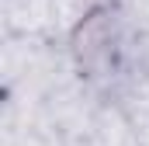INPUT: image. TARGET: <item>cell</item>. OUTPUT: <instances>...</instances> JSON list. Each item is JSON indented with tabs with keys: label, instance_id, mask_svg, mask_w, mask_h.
Masks as SVG:
<instances>
[{
	"label": "cell",
	"instance_id": "6da1fadb",
	"mask_svg": "<svg viewBox=\"0 0 149 146\" xmlns=\"http://www.w3.org/2000/svg\"><path fill=\"white\" fill-rule=\"evenodd\" d=\"M111 38H114V21H111V14H108V11H90V14L73 28V38H70L76 63H80L83 70H94V66L108 56Z\"/></svg>",
	"mask_w": 149,
	"mask_h": 146
}]
</instances>
